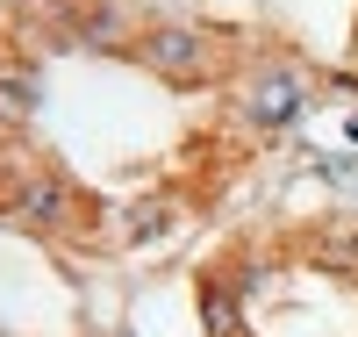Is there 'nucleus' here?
I'll use <instances>...</instances> for the list:
<instances>
[{
  "label": "nucleus",
  "instance_id": "nucleus-2",
  "mask_svg": "<svg viewBox=\"0 0 358 337\" xmlns=\"http://www.w3.org/2000/svg\"><path fill=\"white\" fill-rule=\"evenodd\" d=\"M301 101H308V86H301V72H287V65H273V72H258V79H251V94H244V115L258 122V130H287V122L301 115Z\"/></svg>",
  "mask_w": 358,
  "mask_h": 337
},
{
  "label": "nucleus",
  "instance_id": "nucleus-3",
  "mask_svg": "<svg viewBox=\"0 0 358 337\" xmlns=\"http://www.w3.org/2000/svg\"><path fill=\"white\" fill-rule=\"evenodd\" d=\"M15 223H29V230H65V223H72V187H65V179H50V172H36V179L15 194Z\"/></svg>",
  "mask_w": 358,
  "mask_h": 337
},
{
  "label": "nucleus",
  "instance_id": "nucleus-6",
  "mask_svg": "<svg viewBox=\"0 0 358 337\" xmlns=\"http://www.w3.org/2000/svg\"><path fill=\"white\" fill-rule=\"evenodd\" d=\"M165 216H172V208H143V216H136V237H158V230H165Z\"/></svg>",
  "mask_w": 358,
  "mask_h": 337
},
{
  "label": "nucleus",
  "instance_id": "nucleus-5",
  "mask_svg": "<svg viewBox=\"0 0 358 337\" xmlns=\"http://www.w3.org/2000/svg\"><path fill=\"white\" fill-rule=\"evenodd\" d=\"M201 330L208 337H244V316H236V294L222 280H208L201 287Z\"/></svg>",
  "mask_w": 358,
  "mask_h": 337
},
{
  "label": "nucleus",
  "instance_id": "nucleus-4",
  "mask_svg": "<svg viewBox=\"0 0 358 337\" xmlns=\"http://www.w3.org/2000/svg\"><path fill=\"white\" fill-rule=\"evenodd\" d=\"M36 101H43V79H36V65H0V122L36 115Z\"/></svg>",
  "mask_w": 358,
  "mask_h": 337
},
{
  "label": "nucleus",
  "instance_id": "nucleus-1",
  "mask_svg": "<svg viewBox=\"0 0 358 337\" xmlns=\"http://www.w3.org/2000/svg\"><path fill=\"white\" fill-rule=\"evenodd\" d=\"M136 57L151 72H165V79H208V65H215V50H208L201 29H143Z\"/></svg>",
  "mask_w": 358,
  "mask_h": 337
}]
</instances>
